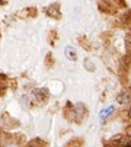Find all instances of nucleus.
Masks as SVG:
<instances>
[{
    "label": "nucleus",
    "instance_id": "f257e3e1",
    "mask_svg": "<svg viewBox=\"0 0 131 147\" xmlns=\"http://www.w3.org/2000/svg\"><path fill=\"white\" fill-rule=\"evenodd\" d=\"M47 15L51 16V18H54V19H58V18L61 16V15H60V5H58V3L51 5V6L47 9Z\"/></svg>",
    "mask_w": 131,
    "mask_h": 147
},
{
    "label": "nucleus",
    "instance_id": "f03ea898",
    "mask_svg": "<svg viewBox=\"0 0 131 147\" xmlns=\"http://www.w3.org/2000/svg\"><path fill=\"white\" fill-rule=\"evenodd\" d=\"M36 15V9L35 7H28V9H24L19 12V18H34Z\"/></svg>",
    "mask_w": 131,
    "mask_h": 147
},
{
    "label": "nucleus",
    "instance_id": "7ed1b4c3",
    "mask_svg": "<svg viewBox=\"0 0 131 147\" xmlns=\"http://www.w3.org/2000/svg\"><path fill=\"white\" fill-rule=\"evenodd\" d=\"M29 147H34V146H47V143H42V140H32L31 143H28Z\"/></svg>",
    "mask_w": 131,
    "mask_h": 147
},
{
    "label": "nucleus",
    "instance_id": "20e7f679",
    "mask_svg": "<svg viewBox=\"0 0 131 147\" xmlns=\"http://www.w3.org/2000/svg\"><path fill=\"white\" fill-rule=\"evenodd\" d=\"M45 64H47L48 67H53L54 61H53V55H51V54H48V55H47V61H45Z\"/></svg>",
    "mask_w": 131,
    "mask_h": 147
}]
</instances>
